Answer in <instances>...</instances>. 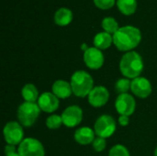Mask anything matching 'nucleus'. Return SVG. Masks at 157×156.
I'll return each instance as SVG.
<instances>
[{"mask_svg": "<svg viewBox=\"0 0 157 156\" xmlns=\"http://www.w3.org/2000/svg\"><path fill=\"white\" fill-rule=\"evenodd\" d=\"M92 144H93V148L96 152H102L103 150H105V148L107 146L106 140L101 137L96 138Z\"/></svg>", "mask_w": 157, "mask_h": 156, "instance_id": "25", "label": "nucleus"}, {"mask_svg": "<svg viewBox=\"0 0 157 156\" xmlns=\"http://www.w3.org/2000/svg\"><path fill=\"white\" fill-rule=\"evenodd\" d=\"M71 86L74 95L78 97H85L90 94L94 88L92 76L86 71L80 70L73 74L71 77Z\"/></svg>", "mask_w": 157, "mask_h": 156, "instance_id": "3", "label": "nucleus"}, {"mask_svg": "<svg viewBox=\"0 0 157 156\" xmlns=\"http://www.w3.org/2000/svg\"><path fill=\"white\" fill-rule=\"evenodd\" d=\"M109 156H130V153L125 146L117 144L110 149Z\"/></svg>", "mask_w": 157, "mask_h": 156, "instance_id": "23", "label": "nucleus"}, {"mask_svg": "<svg viewBox=\"0 0 157 156\" xmlns=\"http://www.w3.org/2000/svg\"><path fill=\"white\" fill-rule=\"evenodd\" d=\"M142 40V33L133 26H125L113 34V43L121 51H132Z\"/></svg>", "mask_w": 157, "mask_h": 156, "instance_id": "1", "label": "nucleus"}, {"mask_svg": "<svg viewBox=\"0 0 157 156\" xmlns=\"http://www.w3.org/2000/svg\"><path fill=\"white\" fill-rule=\"evenodd\" d=\"M109 93L105 86H96L88 95V102L95 108H100L109 101Z\"/></svg>", "mask_w": 157, "mask_h": 156, "instance_id": "12", "label": "nucleus"}, {"mask_svg": "<svg viewBox=\"0 0 157 156\" xmlns=\"http://www.w3.org/2000/svg\"><path fill=\"white\" fill-rule=\"evenodd\" d=\"M18 154L20 156H44L45 151L42 143L34 138H26L18 145Z\"/></svg>", "mask_w": 157, "mask_h": 156, "instance_id": "7", "label": "nucleus"}, {"mask_svg": "<svg viewBox=\"0 0 157 156\" xmlns=\"http://www.w3.org/2000/svg\"><path fill=\"white\" fill-rule=\"evenodd\" d=\"M40 113L38 104L24 102L17 108V119L19 123L24 127H31L37 120Z\"/></svg>", "mask_w": 157, "mask_h": 156, "instance_id": "4", "label": "nucleus"}, {"mask_svg": "<svg viewBox=\"0 0 157 156\" xmlns=\"http://www.w3.org/2000/svg\"><path fill=\"white\" fill-rule=\"evenodd\" d=\"M113 42V36L111 34L104 31L99 32L94 37V45L99 50H106L110 47Z\"/></svg>", "mask_w": 157, "mask_h": 156, "instance_id": "17", "label": "nucleus"}, {"mask_svg": "<svg viewBox=\"0 0 157 156\" xmlns=\"http://www.w3.org/2000/svg\"><path fill=\"white\" fill-rule=\"evenodd\" d=\"M84 61L87 67L93 70H98L104 63V55L101 50L96 47H90L84 52Z\"/></svg>", "mask_w": 157, "mask_h": 156, "instance_id": "10", "label": "nucleus"}, {"mask_svg": "<svg viewBox=\"0 0 157 156\" xmlns=\"http://www.w3.org/2000/svg\"><path fill=\"white\" fill-rule=\"evenodd\" d=\"M5 154L6 156H20L18 154V151L16 150L14 145L7 144L5 147Z\"/></svg>", "mask_w": 157, "mask_h": 156, "instance_id": "26", "label": "nucleus"}, {"mask_svg": "<svg viewBox=\"0 0 157 156\" xmlns=\"http://www.w3.org/2000/svg\"><path fill=\"white\" fill-rule=\"evenodd\" d=\"M121 74L127 78H137L144 70V62L142 56L136 51L126 52L120 63Z\"/></svg>", "mask_w": 157, "mask_h": 156, "instance_id": "2", "label": "nucleus"}, {"mask_svg": "<svg viewBox=\"0 0 157 156\" xmlns=\"http://www.w3.org/2000/svg\"><path fill=\"white\" fill-rule=\"evenodd\" d=\"M155 156H157V147L156 149H155Z\"/></svg>", "mask_w": 157, "mask_h": 156, "instance_id": "28", "label": "nucleus"}, {"mask_svg": "<svg viewBox=\"0 0 157 156\" xmlns=\"http://www.w3.org/2000/svg\"><path fill=\"white\" fill-rule=\"evenodd\" d=\"M63 124L62 116L58 115H52L47 118L46 120V126L51 130H56L61 127V125Z\"/></svg>", "mask_w": 157, "mask_h": 156, "instance_id": "22", "label": "nucleus"}, {"mask_svg": "<svg viewBox=\"0 0 157 156\" xmlns=\"http://www.w3.org/2000/svg\"><path fill=\"white\" fill-rule=\"evenodd\" d=\"M59 98L53 93L50 92L42 93L38 99V105L40 110L47 113H52L57 110V108H59Z\"/></svg>", "mask_w": 157, "mask_h": 156, "instance_id": "13", "label": "nucleus"}, {"mask_svg": "<svg viewBox=\"0 0 157 156\" xmlns=\"http://www.w3.org/2000/svg\"><path fill=\"white\" fill-rule=\"evenodd\" d=\"M21 94L26 102L36 103L39 99V92L36 86L32 84H27L21 90Z\"/></svg>", "mask_w": 157, "mask_h": 156, "instance_id": "19", "label": "nucleus"}, {"mask_svg": "<svg viewBox=\"0 0 157 156\" xmlns=\"http://www.w3.org/2000/svg\"><path fill=\"white\" fill-rule=\"evenodd\" d=\"M93 1L97 7L103 10L111 8L116 3V0H93Z\"/></svg>", "mask_w": 157, "mask_h": 156, "instance_id": "24", "label": "nucleus"}, {"mask_svg": "<svg viewBox=\"0 0 157 156\" xmlns=\"http://www.w3.org/2000/svg\"><path fill=\"white\" fill-rule=\"evenodd\" d=\"M116 121L111 116L102 115L95 122L94 131L95 133L101 138H109L113 135L116 131Z\"/></svg>", "mask_w": 157, "mask_h": 156, "instance_id": "5", "label": "nucleus"}, {"mask_svg": "<svg viewBox=\"0 0 157 156\" xmlns=\"http://www.w3.org/2000/svg\"><path fill=\"white\" fill-rule=\"evenodd\" d=\"M101 25H102L103 29L106 32L109 33V34H115L118 31V29H120L117 20L114 17H105L102 20V24Z\"/></svg>", "mask_w": 157, "mask_h": 156, "instance_id": "20", "label": "nucleus"}, {"mask_svg": "<svg viewBox=\"0 0 157 156\" xmlns=\"http://www.w3.org/2000/svg\"><path fill=\"white\" fill-rule=\"evenodd\" d=\"M131 86H132V81H130L128 78H121L116 82L115 89L120 95L126 94L129 90H131Z\"/></svg>", "mask_w": 157, "mask_h": 156, "instance_id": "21", "label": "nucleus"}, {"mask_svg": "<svg viewBox=\"0 0 157 156\" xmlns=\"http://www.w3.org/2000/svg\"><path fill=\"white\" fill-rule=\"evenodd\" d=\"M115 108L119 114L129 117L132 115L135 110L136 108L135 99L133 98L132 96L129 95L128 93L121 94L116 99Z\"/></svg>", "mask_w": 157, "mask_h": 156, "instance_id": "8", "label": "nucleus"}, {"mask_svg": "<svg viewBox=\"0 0 157 156\" xmlns=\"http://www.w3.org/2000/svg\"><path fill=\"white\" fill-rule=\"evenodd\" d=\"M73 20V12L66 7L59 8L54 15V22L58 26H67Z\"/></svg>", "mask_w": 157, "mask_h": 156, "instance_id": "16", "label": "nucleus"}, {"mask_svg": "<svg viewBox=\"0 0 157 156\" xmlns=\"http://www.w3.org/2000/svg\"><path fill=\"white\" fill-rule=\"evenodd\" d=\"M62 119L63 124L66 127L74 128L81 123L83 119V110L78 106H70L63 110Z\"/></svg>", "mask_w": 157, "mask_h": 156, "instance_id": "9", "label": "nucleus"}, {"mask_svg": "<svg viewBox=\"0 0 157 156\" xmlns=\"http://www.w3.org/2000/svg\"><path fill=\"white\" fill-rule=\"evenodd\" d=\"M52 93L59 99L60 98H62V99L67 98L73 93L71 84L64 81V80H57V81H55L53 83V85H52Z\"/></svg>", "mask_w": 157, "mask_h": 156, "instance_id": "14", "label": "nucleus"}, {"mask_svg": "<svg viewBox=\"0 0 157 156\" xmlns=\"http://www.w3.org/2000/svg\"><path fill=\"white\" fill-rule=\"evenodd\" d=\"M129 122H130V119L128 116H123V115H121L120 118H119V123L121 126L122 127H125V126H128L129 125Z\"/></svg>", "mask_w": 157, "mask_h": 156, "instance_id": "27", "label": "nucleus"}, {"mask_svg": "<svg viewBox=\"0 0 157 156\" xmlns=\"http://www.w3.org/2000/svg\"><path fill=\"white\" fill-rule=\"evenodd\" d=\"M131 90L136 97L146 98L152 93V85L148 79L139 76L132 81Z\"/></svg>", "mask_w": 157, "mask_h": 156, "instance_id": "11", "label": "nucleus"}, {"mask_svg": "<svg viewBox=\"0 0 157 156\" xmlns=\"http://www.w3.org/2000/svg\"><path fill=\"white\" fill-rule=\"evenodd\" d=\"M95 131L87 127H82L75 131V140L81 145H87L89 143H93L95 141Z\"/></svg>", "mask_w": 157, "mask_h": 156, "instance_id": "15", "label": "nucleus"}, {"mask_svg": "<svg viewBox=\"0 0 157 156\" xmlns=\"http://www.w3.org/2000/svg\"><path fill=\"white\" fill-rule=\"evenodd\" d=\"M117 6L123 15L130 16L137 9V0H117Z\"/></svg>", "mask_w": 157, "mask_h": 156, "instance_id": "18", "label": "nucleus"}, {"mask_svg": "<svg viewBox=\"0 0 157 156\" xmlns=\"http://www.w3.org/2000/svg\"><path fill=\"white\" fill-rule=\"evenodd\" d=\"M4 138L7 144L9 145H19L24 140V131L22 125L19 122L10 121L6 124L4 131Z\"/></svg>", "mask_w": 157, "mask_h": 156, "instance_id": "6", "label": "nucleus"}]
</instances>
